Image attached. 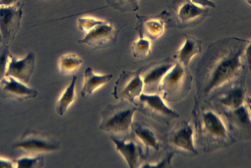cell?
I'll use <instances>...</instances> for the list:
<instances>
[{"instance_id":"13","label":"cell","mask_w":251,"mask_h":168,"mask_svg":"<svg viewBox=\"0 0 251 168\" xmlns=\"http://www.w3.org/2000/svg\"><path fill=\"white\" fill-rule=\"evenodd\" d=\"M36 66V56L29 53L24 58L19 59L11 56L6 76L14 78L27 84L34 72Z\"/></svg>"},{"instance_id":"8","label":"cell","mask_w":251,"mask_h":168,"mask_svg":"<svg viewBox=\"0 0 251 168\" xmlns=\"http://www.w3.org/2000/svg\"><path fill=\"white\" fill-rule=\"evenodd\" d=\"M24 6L23 2L11 6H0V34L3 43L9 44L15 40L20 29Z\"/></svg>"},{"instance_id":"23","label":"cell","mask_w":251,"mask_h":168,"mask_svg":"<svg viewBox=\"0 0 251 168\" xmlns=\"http://www.w3.org/2000/svg\"><path fill=\"white\" fill-rule=\"evenodd\" d=\"M250 107L244 104L240 107L228 112V116L234 125L250 130L251 118Z\"/></svg>"},{"instance_id":"16","label":"cell","mask_w":251,"mask_h":168,"mask_svg":"<svg viewBox=\"0 0 251 168\" xmlns=\"http://www.w3.org/2000/svg\"><path fill=\"white\" fill-rule=\"evenodd\" d=\"M132 133L144 146L146 155L151 150L157 151L160 149L161 141L159 136L149 124L142 121L133 122Z\"/></svg>"},{"instance_id":"17","label":"cell","mask_w":251,"mask_h":168,"mask_svg":"<svg viewBox=\"0 0 251 168\" xmlns=\"http://www.w3.org/2000/svg\"><path fill=\"white\" fill-rule=\"evenodd\" d=\"M185 42L175 54L174 58L177 62L187 68L192 58L201 51L202 42L192 36L184 35Z\"/></svg>"},{"instance_id":"19","label":"cell","mask_w":251,"mask_h":168,"mask_svg":"<svg viewBox=\"0 0 251 168\" xmlns=\"http://www.w3.org/2000/svg\"><path fill=\"white\" fill-rule=\"evenodd\" d=\"M113 75L108 74L102 76L96 75L92 69L87 67L84 72V81L81 92L82 97L92 95L101 86L109 82Z\"/></svg>"},{"instance_id":"12","label":"cell","mask_w":251,"mask_h":168,"mask_svg":"<svg viewBox=\"0 0 251 168\" xmlns=\"http://www.w3.org/2000/svg\"><path fill=\"white\" fill-rule=\"evenodd\" d=\"M38 92L12 77L6 76L0 82V96L20 101L36 98Z\"/></svg>"},{"instance_id":"4","label":"cell","mask_w":251,"mask_h":168,"mask_svg":"<svg viewBox=\"0 0 251 168\" xmlns=\"http://www.w3.org/2000/svg\"><path fill=\"white\" fill-rule=\"evenodd\" d=\"M136 104L137 111L164 124H169L179 117L177 112L170 108L157 94L142 93Z\"/></svg>"},{"instance_id":"15","label":"cell","mask_w":251,"mask_h":168,"mask_svg":"<svg viewBox=\"0 0 251 168\" xmlns=\"http://www.w3.org/2000/svg\"><path fill=\"white\" fill-rule=\"evenodd\" d=\"M175 63L171 60H166L150 66L145 70L141 68L140 75L144 88L148 91L147 93H151L155 89L158 90L162 80Z\"/></svg>"},{"instance_id":"5","label":"cell","mask_w":251,"mask_h":168,"mask_svg":"<svg viewBox=\"0 0 251 168\" xmlns=\"http://www.w3.org/2000/svg\"><path fill=\"white\" fill-rule=\"evenodd\" d=\"M12 147L31 154H37L58 150L61 148V144L47 133L26 130L13 143Z\"/></svg>"},{"instance_id":"7","label":"cell","mask_w":251,"mask_h":168,"mask_svg":"<svg viewBox=\"0 0 251 168\" xmlns=\"http://www.w3.org/2000/svg\"><path fill=\"white\" fill-rule=\"evenodd\" d=\"M124 70L115 84L112 95L117 100H126L137 105L136 99L143 93L144 84L140 73Z\"/></svg>"},{"instance_id":"18","label":"cell","mask_w":251,"mask_h":168,"mask_svg":"<svg viewBox=\"0 0 251 168\" xmlns=\"http://www.w3.org/2000/svg\"><path fill=\"white\" fill-rule=\"evenodd\" d=\"M138 31L140 38L155 41L164 32L163 21L157 18H140Z\"/></svg>"},{"instance_id":"33","label":"cell","mask_w":251,"mask_h":168,"mask_svg":"<svg viewBox=\"0 0 251 168\" xmlns=\"http://www.w3.org/2000/svg\"><path fill=\"white\" fill-rule=\"evenodd\" d=\"M245 1L249 4L251 5V0H245Z\"/></svg>"},{"instance_id":"30","label":"cell","mask_w":251,"mask_h":168,"mask_svg":"<svg viewBox=\"0 0 251 168\" xmlns=\"http://www.w3.org/2000/svg\"><path fill=\"white\" fill-rule=\"evenodd\" d=\"M190 1L194 4L202 8H215L216 7L215 4L210 0H190Z\"/></svg>"},{"instance_id":"20","label":"cell","mask_w":251,"mask_h":168,"mask_svg":"<svg viewBox=\"0 0 251 168\" xmlns=\"http://www.w3.org/2000/svg\"><path fill=\"white\" fill-rule=\"evenodd\" d=\"M245 101V91L241 86L231 89L219 99L220 104L229 111L240 107Z\"/></svg>"},{"instance_id":"1","label":"cell","mask_w":251,"mask_h":168,"mask_svg":"<svg viewBox=\"0 0 251 168\" xmlns=\"http://www.w3.org/2000/svg\"><path fill=\"white\" fill-rule=\"evenodd\" d=\"M251 64V41L227 37L213 43L200 61L199 69L206 76L203 93L208 94L231 82Z\"/></svg>"},{"instance_id":"34","label":"cell","mask_w":251,"mask_h":168,"mask_svg":"<svg viewBox=\"0 0 251 168\" xmlns=\"http://www.w3.org/2000/svg\"><path fill=\"white\" fill-rule=\"evenodd\" d=\"M0 40H2V38H1V34H0Z\"/></svg>"},{"instance_id":"26","label":"cell","mask_w":251,"mask_h":168,"mask_svg":"<svg viewBox=\"0 0 251 168\" xmlns=\"http://www.w3.org/2000/svg\"><path fill=\"white\" fill-rule=\"evenodd\" d=\"M15 167L18 168H40L45 165V158L43 156L36 157H24L14 160Z\"/></svg>"},{"instance_id":"10","label":"cell","mask_w":251,"mask_h":168,"mask_svg":"<svg viewBox=\"0 0 251 168\" xmlns=\"http://www.w3.org/2000/svg\"><path fill=\"white\" fill-rule=\"evenodd\" d=\"M169 144L178 152L194 155L197 151L194 142V129L189 122H183L176 127L168 135Z\"/></svg>"},{"instance_id":"32","label":"cell","mask_w":251,"mask_h":168,"mask_svg":"<svg viewBox=\"0 0 251 168\" xmlns=\"http://www.w3.org/2000/svg\"><path fill=\"white\" fill-rule=\"evenodd\" d=\"M22 2V0H0V6L8 7L16 5Z\"/></svg>"},{"instance_id":"3","label":"cell","mask_w":251,"mask_h":168,"mask_svg":"<svg viewBox=\"0 0 251 168\" xmlns=\"http://www.w3.org/2000/svg\"><path fill=\"white\" fill-rule=\"evenodd\" d=\"M201 131L204 140L211 149L227 145L233 141L222 117L211 110H207L202 113Z\"/></svg>"},{"instance_id":"29","label":"cell","mask_w":251,"mask_h":168,"mask_svg":"<svg viewBox=\"0 0 251 168\" xmlns=\"http://www.w3.org/2000/svg\"><path fill=\"white\" fill-rule=\"evenodd\" d=\"M175 155L174 152L168 154L167 156L162 159V160L154 164H146L142 167H151V168H166L172 167L171 166V161Z\"/></svg>"},{"instance_id":"35","label":"cell","mask_w":251,"mask_h":168,"mask_svg":"<svg viewBox=\"0 0 251 168\" xmlns=\"http://www.w3.org/2000/svg\"><path fill=\"white\" fill-rule=\"evenodd\" d=\"M2 43V40H0V43Z\"/></svg>"},{"instance_id":"24","label":"cell","mask_w":251,"mask_h":168,"mask_svg":"<svg viewBox=\"0 0 251 168\" xmlns=\"http://www.w3.org/2000/svg\"><path fill=\"white\" fill-rule=\"evenodd\" d=\"M107 4L122 13L133 12L139 9V0H105Z\"/></svg>"},{"instance_id":"14","label":"cell","mask_w":251,"mask_h":168,"mask_svg":"<svg viewBox=\"0 0 251 168\" xmlns=\"http://www.w3.org/2000/svg\"><path fill=\"white\" fill-rule=\"evenodd\" d=\"M116 146V149L125 158L131 168H137L142 165L145 153L141 143L136 139L129 140L118 139L110 137Z\"/></svg>"},{"instance_id":"9","label":"cell","mask_w":251,"mask_h":168,"mask_svg":"<svg viewBox=\"0 0 251 168\" xmlns=\"http://www.w3.org/2000/svg\"><path fill=\"white\" fill-rule=\"evenodd\" d=\"M176 23L178 28L194 27L207 17L209 10L197 6L190 0H176L174 3Z\"/></svg>"},{"instance_id":"21","label":"cell","mask_w":251,"mask_h":168,"mask_svg":"<svg viewBox=\"0 0 251 168\" xmlns=\"http://www.w3.org/2000/svg\"><path fill=\"white\" fill-rule=\"evenodd\" d=\"M83 62V60L75 54H66L61 56L59 60V69L62 75H73L79 70Z\"/></svg>"},{"instance_id":"31","label":"cell","mask_w":251,"mask_h":168,"mask_svg":"<svg viewBox=\"0 0 251 168\" xmlns=\"http://www.w3.org/2000/svg\"><path fill=\"white\" fill-rule=\"evenodd\" d=\"M15 167V164L13 161L5 159L0 157V168H12Z\"/></svg>"},{"instance_id":"25","label":"cell","mask_w":251,"mask_h":168,"mask_svg":"<svg viewBox=\"0 0 251 168\" xmlns=\"http://www.w3.org/2000/svg\"><path fill=\"white\" fill-rule=\"evenodd\" d=\"M133 56L137 59H143L151 54V44L149 40L140 38L132 45Z\"/></svg>"},{"instance_id":"28","label":"cell","mask_w":251,"mask_h":168,"mask_svg":"<svg viewBox=\"0 0 251 168\" xmlns=\"http://www.w3.org/2000/svg\"><path fill=\"white\" fill-rule=\"evenodd\" d=\"M101 21L91 18H82L78 20V27L79 29L87 32L95 26L100 24Z\"/></svg>"},{"instance_id":"22","label":"cell","mask_w":251,"mask_h":168,"mask_svg":"<svg viewBox=\"0 0 251 168\" xmlns=\"http://www.w3.org/2000/svg\"><path fill=\"white\" fill-rule=\"evenodd\" d=\"M77 80V76H74L70 85L66 88L57 102L56 111L57 114L60 116H63L65 114L70 105L75 100V89Z\"/></svg>"},{"instance_id":"6","label":"cell","mask_w":251,"mask_h":168,"mask_svg":"<svg viewBox=\"0 0 251 168\" xmlns=\"http://www.w3.org/2000/svg\"><path fill=\"white\" fill-rule=\"evenodd\" d=\"M187 68L176 62L162 80L158 90L163 93V98L169 101L178 100L182 97L184 89L189 84Z\"/></svg>"},{"instance_id":"2","label":"cell","mask_w":251,"mask_h":168,"mask_svg":"<svg viewBox=\"0 0 251 168\" xmlns=\"http://www.w3.org/2000/svg\"><path fill=\"white\" fill-rule=\"evenodd\" d=\"M136 106L126 100L116 104H108L101 112L100 130L111 137L126 140L132 135V124Z\"/></svg>"},{"instance_id":"27","label":"cell","mask_w":251,"mask_h":168,"mask_svg":"<svg viewBox=\"0 0 251 168\" xmlns=\"http://www.w3.org/2000/svg\"><path fill=\"white\" fill-rule=\"evenodd\" d=\"M9 44H4L0 47V82L6 77L11 56Z\"/></svg>"},{"instance_id":"11","label":"cell","mask_w":251,"mask_h":168,"mask_svg":"<svg viewBox=\"0 0 251 168\" xmlns=\"http://www.w3.org/2000/svg\"><path fill=\"white\" fill-rule=\"evenodd\" d=\"M86 35L78 43L96 49H102L114 43L117 34L114 27L102 21L86 32Z\"/></svg>"}]
</instances>
